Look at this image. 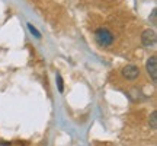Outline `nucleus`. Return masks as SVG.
I'll return each mask as SVG.
<instances>
[{"instance_id":"f257e3e1","label":"nucleus","mask_w":157,"mask_h":146,"mask_svg":"<svg viewBox=\"0 0 157 146\" xmlns=\"http://www.w3.org/2000/svg\"><path fill=\"white\" fill-rule=\"evenodd\" d=\"M95 39L101 47H109V45H112L115 37L108 28H99L95 32Z\"/></svg>"},{"instance_id":"f03ea898","label":"nucleus","mask_w":157,"mask_h":146,"mask_svg":"<svg viewBox=\"0 0 157 146\" xmlns=\"http://www.w3.org/2000/svg\"><path fill=\"white\" fill-rule=\"evenodd\" d=\"M146 69H147V73H148L150 78H151L153 83H156L157 82V59H156V56H151L147 60Z\"/></svg>"},{"instance_id":"7ed1b4c3","label":"nucleus","mask_w":157,"mask_h":146,"mask_svg":"<svg viewBox=\"0 0 157 146\" xmlns=\"http://www.w3.org/2000/svg\"><path fill=\"white\" fill-rule=\"evenodd\" d=\"M124 78L127 79V80H134V79L138 78V75H140V69L134 66V64H128V66H125L122 69V72H121Z\"/></svg>"},{"instance_id":"20e7f679","label":"nucleus","mask_w":157,"mask_h":146,"mask_svg":"<svg viewBox=\"0 0 157 146\" xmlns=\"http://www.w3.org/2000/svg\"><path fill=\"white\" fill-rule=\"evenodd\" d=\"M141 43L144 47H151L156 44V32L153 29H146L141 35Z\"/></svg>"},{"instance_id":"39448f33","label":"nucleus","mask_w":157,"mask_h":146,"mask_svg":"<svg viewBox=\"0 0 157 146\" xmlns=\"http://www.w3.org/2000/svg\"><path fill=\"white\" fill-rule=\"evenodd\" d=\"M156 116H157V112L156 111H153L151 114H150V126H151V129L153 130H156L157 129V120H156Z\"/></svg>"},{"instance_id":"423d86ee","label":"nucleus","mask_w":157,"mask_h":146,"mask_svg":"<svg viewBox=\"0 0 157 146\" xmlns=\"http://www.w3.org/2000/svg\"><path fill=\"white\" fill-rule=\"evenodd\" d=\"M28 28H29V31H31V32H32V34H34L35 37H36V38H41V32H39L38 29L35 28L34 25H31V23H28Z\"/></svg>"},{"instance_id":"0eeeda50","label":"nucleus","mask_w":157,"mask_h":146,"mask_svg":"<svg viewBox=\"0 0 157 146\" xmlns=\"http://www.w3.org/2000/svg\"><path fill=\"white\" fill-rule=\"evenodd\" d=\"M57 83H58V91H60V92H63V89H64V83H63L61 75H57Z\"/></svg>"},{"instance_id":"6e6552de","label":"nucleus","mask_w":157,"mask_h":146,"mask_svg":"<svg viewBox=\"0 0 157 146\" xmlns=\"http://www.w3.org/2000/svg\"><path fill=\"white\" fill-rule=\"evenodd\" d=\"M151 21H153V23H156V9H154L151 13Z\"/></svg>"}]
</instances>
